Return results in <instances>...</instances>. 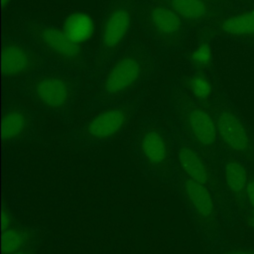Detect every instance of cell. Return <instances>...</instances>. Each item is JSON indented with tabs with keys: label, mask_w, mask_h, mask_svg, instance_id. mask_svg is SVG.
Returning <instances> with one entry per match:
<instances>
[{
	"label": "cell",
	"mask_w": 254,
	"mask_h": 254,
	"mask_svg": "<svg viewBox=\"0 0 254 254\" xmlns=\"http://www.w3.org/2000/svg\"><path fill=\"white\" fill-rule=\"evenodd\" d=\"M251 176L246 166L236 160L231 159L226 162L223 169V179L229 192L237 198L244 200V194Z\"/></svg>",
	"instance_id": "obj_11"
},
{
	"label": "cell",
	"mask_w": 254,
	"mask_h": 254,
	"mask_svg": "<svg viewBox=\"0 0 254 254\" xmlns=\"http://www.w3.org/2000/svg\"><path fill=\"white\" fill-rule=\"evenodd\" d=\"M67 82L56 75L40 78L34 86V95L38 102L50 109H59L65 105L69 98Z\"/></svg>",
	"instance_id": "obj_5"
},
{
	"label": "cell",
	"mask_w": 254,
	"mask_h": 254,
	"mask_svg": "<svg viewBox=\"0 0 254 254\" xmlns=\"http://www.w3.org/2000/svg\"><path fill=\"white\" fill-rule=\"evenodd\" d=\"M178 161L189 179L204 185L208 182L207 168L200 156L192 148L188 146L181 147L178 151Z\"/></svg>",
	"instance_id": "obj_13"
},
{
	"label": "cell",
	"mask_w": 254,
	"mask_h": 254,
	"mask_svg": "<svg viewBox=\"0 0 254 254\" xmlns=\"http://www.w3.org/2000/svg\"><path fill=\"white\" fill-rule=\"evenodd\" d=\"M140 150L145 161L153 167H161L168 160L169 149L166 139L157 130H149L143 134Z\"/></svg>",
	"instance_id": "obj_10"
},
{
	"label": "cell",
	"mask_w": 254,
	"mask_h": 254,
	"mask_svg": "<svg viewBox=\"0 0 254 254\" xmlns=\"http://www.w3.org/2000/svg\"><path fill=\"white\" fill-rule=\"evenodd\" d=\"M171 6L181 18L191 21L203 18L208 11L203 0H172Z\"/></svg>",
	"instance_id": "obj_17"
},
{
	"label": "cell",
	"mask_w": 254,
	"mask_h": 254,
	"mask_svg": "<svg viewBox=\"0 0 254 254\" xmlns=\"http://www.w3.org/2000/svg\"><path fill=\"white\" fill-rule=\"evenodd\" d=\"M184 192L192 209L201 218H213L215 213L214 200L204 184L188 178L184 183Z\"/></svg>",
	"instance_id": "obj_9"
},
{
	"label": "cell",
	"mask_w": 254,
	"mask_h": 254,
	"mask_svg": "<svg viewBox=\"0 0 254 254\" xmlns=\"http://www.w3.org/2000/svg\"><path fill=\"white\" fill-rule=\"evenodd\" d=\"M218 138L234 155L254 162V139L241 119L231 110H221L216 118Z\"/></svg>",
	"instance_id": "obj_1"
},
{
	"label": "cell",
	"mask_w": 254,
	"mask_h": 254,
	"mask_svg": "<svg viewBox=\"0 0 254 254\" xmlns=\"http://www.w3.org/2000/svg\"><path fill=\"white\" fill-rule=\"evenodd\" d=\"M9 1H10V0H1V3H2V6H3V7H5V5H6V4H8V3H9Z\"/></svg>",
	"instance_id": "obj_26"
},
{
	"label": "cell",
	"mask_w": 254,
	"mask_h": 254,
	"mask_svg": "<svg viewBox=\"0 0 254 254\" xmlns=\"http://www.w3.org/2000/svg\"><path fill=\"white\" fill-rule=\"evenodd\" d=\"M35 34L40 44L59 58L65 61L79 59V45L73 43L64 30L53 27H39L36 29Z\"/></svg>",
	"instance_id": "obj_6"
},
{
	"label": "cell",
	"mask_w": 254,
	"mask_h": 254,
	"mask_svg": "<svg viewBox=\"0 0 254 254\" xmlns=\"http://www.w3.org/2000/svg\"><path fill=\"white\" fill-rule=\"evenodd\" d=\"M127 121V113L119 107L107 108L94 115L85 126L86 135L96 141H105L118 134Z\"/></svg>",
	"instance_id": "obj_3"
},
{
	"label": "cell",
	"mask_w": 254,
	"mask_h": 254,
	"mask_svg": "<svg viewBox=\"0 0 254 254\" xmlns=\"http://www.w3.org/2000/svg\"><path fill=\"white\" fill-rule=\"evenodd\" d=\"M221 30L230 36L244 37L254 35V11L233 15L221 24Z\"/></svg>",
	"instance_id": "obj_16"
},
{
	"label": "cell",
	"mask_w": 254,
	"mask_h": 254,
	"mask_svg": "<svg viewBox=\"0 0 254 254\" xmlns=\"http://www.w3.org/2000/svg\"><path fill=\"white\" fill-rule=\"evenodd\" d=\"M131 26V14L125 7L113 9L102 26L100 45L104 52L118 48L126 38Z\"/></svg>",
	"instance_id": "obj_4"
},
{
	"label": "cell",
	"mask_w": 254,
	"mask_h": 254,
	"mask_svg": "<svg viewBox=\"0 0 254 254\" xmlns=\"http://www.w3.org/2000/svg\"><path fill=\"white\" fill-rule=\"evenodd\" d=\"M187 125L193 140L203 148L212 147L217 138L215 119L201 108H193L187 114Z\"/></svg>",
	"instance_id": "obj_7"
},
{
	"label": "cell",
	"mask_w": 254,
	"mask_h": 254,
	"mask_svg": "<svg viewBox=\"0 0 254 254\" xmlns=\"http://www.w3.org/2000/svg\"><path fill=\"white\" fill-rule=\"evenodd\" d=\"M244 201L246 202L250 210L249 215L254 216V176L250 178L249 183L247 185L245 194H244Z\"/></svg>",
	"instance_id": "obj_21"
},
{
	"label": "cell",
	"mask_w": 254,
	"mask_h": 254,
	"mask_svg": "<svg viewBox=\"0 0 254 254\" xmlns=\"http://www.w3.org/2000/svg\"><path fill=\"white\" fill-rule=\"evenodd\" d=\"M141 72V64L135 57H123L107 72L104 79V89L109 94L122 93L135 84Z\"/></svg>",
	"instance_id": "obj_2"
},
{
	"label": "cell",
	"mask_w": 254,
	"mask_h": 254,
	"mask_svg": "<svg viewBox=\"0 0 254 254\" xmlns=\"http://www.w3.org/2000/svg\"><path fill=\"white\" fill-rule=\"evenodd\" d=\"M223 254H254V248H242V249H236L232 250Z\"/></svg>",
	"instance_id": "obj_23"
},
{
	"label": "cell",
	"mask_w": 254,
	"mask_h": 254,
	"mask_svg": "<svg viewBox=\"0 0 254 254\" xmlns=\"http://www.w3.org/2000/svg\"><path fill=\"white\" fill-rule=\"evenodd\" d=\"M189 88L193 96L200 100L208 98L212 92V85L210 81L201 74L193 75L189 80Z\"/></svg>",
	"instance_id": "obj_19"
},
{
	"label": "cell",
	"mask_w": 254,
	"mask_h": 254,
	"mask_svg": "<svg viewBox=\"0 0 254 254\" xmlns=\"http://www.w3.org/2000/svg\"><path fill=\"white\" fill-rule=\"evenodd\" d=\"M63 30L73 43L80 45L93 35L94 21L87 13L74 12L64 20Z\"/></svg>",
	"instance_id": "obj_12"
},
{
	"label": "cell",
	"mask_w": 254,
	"mask_h": 254,
	"mask_svg": "<svg viewBox=\"0 0 254 254\" xmlns=\"http://www.w3.org/2000/svg\"><path fill=\"white\" fill-rule=\"evenodd\" d=\"M12 254H30L27 250H25V249H23V250H20V251H17V252H15V253H12Z\"/></svg>",
	"instance_id": "obj_25"
},
{
	"label": "cell",
	"mask_w": 254,
	"mask_h": 254,
	"mask_svg": "<svg viewBox=\"0 0 254 254\" xmlns=\"http://www.w3.org/2000/svg\"><path fill=\"white\" fill-rule=\"evenodd\" d=\"M212 52L208 44H200L191 53V61L198 66H203L211 62Z\"/></svg>",
	"instance_id": "obj_20"
},
{
	"label": "cell",
	"mask_w": 254,
	"mask_h": 254,
	"mask_svg": "<svg viewBox=\"0 0 254 254\" xmlns=\"http://www.w3.org/2000/svg\"><path fill=\"white\" fill-rule=\"evenodd\" d=\"M30 119L28 114L21 109L8 110L2 118V138L5 142L18 139L28 128Z\"/></svg>",
	"instance_id": "obj_15"
},
{
	"label": "cell",
	"mask_w": 254,
	"mask_h": 254,
	"mask_svg": "<svg viewBox=\"0 0 254 254\" xmlns=\"http://www.w3.org/2000/svg\"><path fill=\"white\" fill-rule=\"evenodd\" d=\"M152 27L161 35L170 37L178 34L182 29V18L166 6H156L150 11Z\"/></svg>",
	"instance_id": "obj_14"
},
{
	"label": "cell",
	"mask_w": 254,
	"mask_h": 254,
	"mask_svg": "<svg viewBox=\"0 0 254 254\" xmlns=\"http://www.w3.org/2000/svg\"><path fill=\"white\" fill-rule=\"evenodd\" d=\"M29 241V235L20 227L10 226L2 230V254H12L23 250Z\"/></svg>",
	"instance_id": "obj_18"
},
{
	"label": "cell",
	"mask_w": 254,
	"mask_h": 254,
	"mask_svg": "<svg viewBox=\"0 0 254 254\" xmlns=\"http://www.w3.org/2000/svg\"><path fill=\"white\" fill-rule=\"evenodd\" d=\"M248 223L254 229V216L253 215H249L248 216Z\"/></svg>",
	"instance_id": "obj_24"
},
{
	"label": "cell",
	"mask_w": 254,
	"mask_h": 254,
	"mask_svg": "<svg viewBox=\"0 0 254 254\" xmlns=\"http://www.w3.org/2000/svg\"><path fill=\"white\" fill-rule=\"evenodd\" d=\"M33 58L27 49L15 43H7L2 50V72L6 76H19L33 68Z\"/></svg>",
	"instance_id": "obj_8"
},
{
	"label": "cell",
	"mask_w": 254,
	"mask_h": 254,
	"mask_svg": "<svg viewBox=\"0 0 254 254\" xmlns=\"http://www.w3.org/2000/svg\"><path fill=\"white\" fill-rule=\"evenodd\" d=\"M1 224H2V230L12 226V216L9 213L8 210L3 209L2 210V219H1Z\"/></svg>",
	"instance_id": "obj_22"
}]
</instances>
